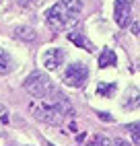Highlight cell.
Segmentation results:
<instances>
[{"instance_id":"cell-22","label":"cell","mask_w":140,"mask_h":146,"mask_svg":"<svg viewBox=\"0 0 140 146\" xmlns=\"http://www.w3.org/2000/svg\"><path fill=\"white\" fill-rule=\"evenodd\" d=\"M47 146H54V144H49V142H47Z\"/></svg>"},{"instance_id":"cell-3","label":"cell","mask_w":140,"mask_h":146,"mask_svg":"<svg viewBox=\"0 0 140 146\" xmlns=\"http://www.w3.org/2000/svg\"><path fill=\"white\" fill-rule=\"evenodd\" d=\"M68 17H70L68 6L64 4V0H60V2H56L54 6H49L45 11V23H47V27H52L54 31H60V29L66 27Z\"/></svg>"},{"instance_id":"cell-10","label":"cell","mask_w":140,"mask_h":146,"mask_svg":"<svg viewBox=\"0 0 140 146\" xmlns=\"http://www.w3.org/2000/svg\"><path fill=\"white\" fill-rule=\"evenodd\" d=\"M111 138L109 136H101V134H95L91 136V138L85 140V146H111Z\"/></svg>"},{"instance_id":"cell-8","label":"cell","mask_w":140,"mask_h":146,"mask_svg":"<svg viewBox=\"0 0 140 146\" xmlns=\"http://www.w3.org/2000/svg\"><path fill=\"white\" fill-rule=\"evenodd\" d=\"M15 37H17V39H21V41L31 43L35 37H37V33H35V29H33V27L21 25V27H17V29H15Z\"/></svg>"},{"instance_id":"cell-11","label":"cell","mask_w":140,"mask_h":146,"mask_svg":"<svg viewBox=\"0 0 140 146\" xmlns=\"http://www.w3.org/2000/svg\"><path fill=\"white\" fill-rule=\"evenodd\" d=\"M66 37H68V41H72L74 45H78V47H87L89 52H93V45H91V43H87V41L83 39V35L78 33V31H70Z\"/></svg>"},{"instance_id":"cell-4","label":"cell","mask_w":140,"mask_h":146,"mask_svg":"<svg viewBox=\"0 0 140 146\" xmlns=\"http://www.w3.org/2000/svg\"><path fill=\"white\" fill-rule=\"evenodd\" d=\"M87 78H89V70H87V66L81 64V62L70 64L66 68V72H64V82L68 86H72V89H81V86H85Z\"/></svg>"},{"instance_id":"cell-1","label":"cell","mask_w":140,"mask_h":146,"mask_svg":"<svg viewBox=\"0 0 140 146\" xmlns=\"http://www.w3.org/2000/svg\"><path fill=\"white\" fill-rule=\"evenodd\" d=\"M27 107H29V113H31L35 119L43 121L47 125H60L62 119H64V115L60 113L52 103H47L45 99H33V101H29Z\"/></svg>"},{"instance_id":"cell-6","label":"cell","mask_w":140,"mask_h":146,"mask_svg":"<svg viewBox=\"0 0 140 146\" xmlns=\"http://www.w3.org/2000/svg\"><path fill=\"white\" fill-rule=\"evenodd\" d=\"M64 60H66V54H64V50H60V47H52V50H47L43 54V66L47 70H56L58 66H62Z\"/></svg>"},{"instance_id":"cell-9","label":"cell","mask_w":140,"mask_h":146,"mask_svg":"<svg viewBox=\"0 0 140 146\" xmlns=\"http://www.w3.org/2000/svg\"><path fill=\"white\" fill-rule=\"evenodd\" d=\"M117 64V56L113 50H109V47H105L103 54L99 56V68H111Z\"/></svg>"},{"instance_id":"cell-15","label":"cell","mask_w":140,"mask_h":146,"mask_svg":"<svg viewBox=\"0 0 140 146\" xmlns=\"http://www.w3.org/2000/svg\"><path fill=\"white\" fill-rule=\"evenodd\" d=\"M132 142H134V146H140V130L138 128H134V132H132Z\"/></svg>"},{"instance_id":"cell-18","label":"cell","mask_w":140,"mask_h":146,"mask_svg":"<svg viewBox=\"0 0 140 146\" xmlns=\"http://www.w3.org/2000/svg\"><path fill=\"white\" fill-rule=\"evenodd\" d=\"M85 140H87V134H85V132H83V134H78V136H76V142H78V144H83Z\"/></svg>"},{"instance_id":"cell-21","label":"cell","mask_w":140,"mask_h":146,"mask_svg":"<svg viewBox=\"0 0 140 146\" xmlns=\"http://www.w3.org/2000/svg\"><path fill=\"white\" fill-rule=\"evenodd\" d=\"M128 2H136V0H128Z\"/></svg>"},{"instance_id":"cell-7","label":"cell","mask_w":140,"mask_h":146,"mask_svg":"<svg viewBox=\"0 0 140 146\" xmlns=\"http://www.w3.org/2000/svg\"><path fill=\"white\" fill-rule=\"evenodd\" d=\"M122 107L128 111L136 109V107H140V91L136 89V86H128L126 93H124V99H122Z\"/></svg>"},{"instance_id":"cell-16","label":"cell","mask_w":140,"mask_h":146,"mask_svg":"<svg viewBox=\"0 0 140 146\" xmlns=\"http://www.w3.org/2000/svg\"><path fill=\"white\" fill-rule=\"evenodd\" d=\"M97 115H99V119H101V121H113L111 113H103V111H99Z\"/></svg>"},{"instance_id":"cell-19","label":"cell","mask_w":140,"mask_h":146,"mask_svg":"<svg viewBox=\"0 0 140 146\" xmlns=\"http://www.w3.org/2000/svg\"><path fill=\"white\" fill-rule=\"evenodd\" d=\"M132 33H134V35L140 33V25H138V23H132Z\"/></svg>"},{"instance_id":"cell-5","label":"cell","mask_w":140,"mask_h":146,"mask_svg":"<svg viewBox=\"0 0 140 146\" xmlns=\"http://www.w3.org/2000/svg\"><path fill=\"white\" fill-rule=\"evenodd\" d=\"M115 23L117 27H128L130 21H132V2H128V0H115Z\"/></svg>"},{"instance_id":"cell-12","label":"cell","mask_w":140,"mask_h":146,"mask_svg":"<svg viewBox=\"0 0 140 146\" xmlns=\"http://www.w3.org/2000/svg\"><path fill=\"white\" fill-rule=\"evenodd\" d=\"M11 68H13V60H11V56H8L4 50H0V74L11 72Z\"/></svg>"},{"instance_id":"cell-14","label":"cell","mask_w":140,"mask_h":146,"mask_svg":"<svg viewBox=\"0 0 140 146\" xmlns=\"http://www.w3.org/2000/svg\"><path fill=\"white\" fill-rule=\"evenodd\" d=\"M64 4L68 6L70 13H81L85 6V0H64Z\"/></svg>"},{"instance_id":"cell-13","label":"cell","mask_w":140,"mask_h":146,"mask_svg":"<svg viewBox=\"0 0 140 146\" xmlns=\"http://www.w3.org/2000/svg\"><path fill=\"white\" fill-rule=\"evenodd\" d=\"M97 93L103 95V97H113V93H115V82H109V84L101 82V84L97 86Z\"/></svg>"},{"instance_id":"cell-20","label":"cell","mask_w":140,"mask_h":146,"mask_svg":"<svg viewBox=\"0 0 140 146\" xmlns=\"http://www.w3.org/2000/svg\"><path fill=\"white\" fill-rule=\"evenodd\" d=\"M0 119H2V123H8V115H6V113H2V117H0Z\"/></svg>"},{"instance_id":"cell-2","label":"cell","mask_w":140,"mask_h":146,"mask_svg":"<svg viewBox=\"0 0 140 146\" xmlns=\"http://www.w3.org/2000/svg\"><path fill=\"white\" fill-rule=\"evenodd\" d=\"M23 89L31 95V97H35V99H43V97H47L49 93L54 91V86H52V80H49L47 74L35 70V72H31L25 78Z\"/></svg>"},{"instance_id":"cell-17","label":"cell","mask_w":140,"mask_h":146,"mask_svg":"<svg viewBox=\"0 0 140 146\" xmlns=\"http://www.w3.org/2000/svg\"><path fill=\"white\" fill-rule=\"evenodd\" d=\"M111 146H130V144H128L124 138H115V140L111 142Z\"/></svg>"}]
</instances>
